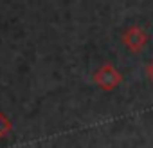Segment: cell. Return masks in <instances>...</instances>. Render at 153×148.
<instances>
[{
    "label": "cell",
    "mask_w": 153,
    "mask_h": 148,
    "mask_svg": "<svg viewBox=\"0 0 153 148\" xmlns=\"http://www.w3.org/2000/svg\"><path fill=\"white\" fill-rule=\"evenodd\" d=\"M92 80H94V83H96L99 89L110 92V90H114L117 85H121V81H123V74H121L112 63H103V65L94 72Z\"/></svg>",
    "instance_id": "obj_1"
},
{
    "label": "cell",
    "mask_w": 153,
    "mask_h": 148,
    "mask_svg": "<svg viewBox=\"0 0 153 148\" xmlns=\"http://www.w3.org/2000/svg\"><path fill=\"white\" fill-rule=\"evenodd\" d=\"M11 132V121L0 112V137H4L6 134H9Z\"/></svg>",
    "instance_id": "obj_3"
},
{
    "label": "cell",
    "mask_w": 153,
    "mask_h": 148,
    "mask_svg": "<svg viewBox=\"0 0 153 148\" xmlns=\"http://www.w3.org/2000/svg\"><path fill=\"white\" fill-rule=\"evenodd\" d=\"M121 40H123L124 47H126L130 52L137 54V52H140V51L146 47V43H148V33H146L142 27H139V25H131V27H128V29L123 33Z\"/></svg>",
    "instance_id": "obj_2"
},
{
    "label": "cell",
    "mask_w": 153,
    "mask_h": 148,
    "mask_svg": "<svg viewBox=\"0 0 153 148\" xmlns=\"http://www.w3.org/2000/svg\"><path fill=\"white\" fill-rule=\"evenodd\" d=\"M146 76H148V80L153 83V60L148 63V67H146Z\"/></svg>",
    "instance_id": "obj_4"
}]
</instances>
